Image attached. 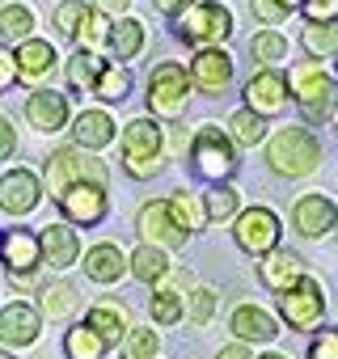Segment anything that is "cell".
Returning a JSON list of instances; mask_svg holds the SVG:
<instances>
[{
	"label": "cell",
	"instance_id": "10",
	"mask_svg": "<svg viewBox=\"0 0 338 359\" xmlns=\"http://www.w3.org/2000/svg\"><path fill=\"white\" fill-rule=\"evenodd\" d=\"M135 233H140V245H152V250H182L191 241V233L178 224V216L169 212L165 199H148L135 216Z\"/></svg>",
	"mask_w": 338,
	"mask_h": 359
},
{
	"label": "cell",
	"instance_id": "5",
	"mask_svg": "<svg viewBox=\"0 0 338 359\" xmlns=\"http://www.w3.org/2000/svg\"><path fill=\"white\" fill-rule=\"evenodd\" d=\"M325 313H330V296H325L321 279H313V275L296 279L288 292L275 296V317H279L283 330L313 334L317 325H325Z\"/></svg>",
	"mask_w": 338,
	"mask_h": 359
},
{
	"label": "cell",
	"instance_id": "31",
	"mask_svg": "<svg viewBox=\"0 0 338 359\" xmlns=\"http://www.w3.org/2000/svg\"><path fill=\"white\" fill-rule=\"evenodd\" d=\"M250 55L258 68H279L288 60V34L283 30H258L250 39Z\"/></svg>",
	"mask_w": 338,
	"mask_h": 359
},
{
	"label": "cell",
	"instance_id": "6",
	"mask_svg": "<svg viewBox=\"0 0 338 359\" xmlns=\"http://www.w3.org/2000/svg\"><path fill=\"white\" fill-rule=\"evenodd\" d=\"M123 169L140 182H148L165 169V127L156 118L144 114L123 127Z\"/></svg>",
	"mask_w": 338,
	"mask_h": 359
},
{
	"label": "cell",
	"instance_id": "21",
	"mask_svg": "<svg viewBox=\"0 0 338 359\" xmlns=\"http://www.w3.org/2000/svg\"><path fill=\"white\" fill-rule=\"evenodd\" d=\"M39 254H43V266H55V271H68L76 258H81V237L72 224H47L39 233Z\"/></svg>",
	"mask_w": 338,
	"mask_h": 359
},
{
	"label": "cell",
	"instance_id": "23",
	"mask_svg": "<svg viewBox=\"0 0 338 359\" xmlns=\"http://www.w3.org/2000/svg\"><path fill=\"white\" fill-rule=\"evenodd\" d=\"M85 325H89V330H93V334H97L106 346H119L135 321H131L127 304H119V300H97V304H89V313H85Z\"/></svg>",
	"mask_w": 338,
	"mask_h": 359
},
{
	"label": "cell",
	"instance_id": "44",
	"mask_svg": "<svg viewBox=\"0 0 338 359\" xmlns=\"http://www.w3.org/2000/svg\"><path fill=\"white\" fill-rule=\"evenodd\" d=\"M304 359H338V325H317L309 334Z\"/></svg>",
	"mask_w": 338,
	"mask_h": 359
},
{
	"label": "cell",
	"instance_id": "29",
	"mask_svg": "<svg viewBox=\"0 0 338 359\" xmlns=\"http://www.w3.org/2000/svg\"><path fill=\"white\" fill-rule=\"evenodd\" d=\"M81 304V292L68 283V279H55L43 287V300H39V317H51V321H68Z\"/></svg>",
	"mask_w": 338,
	"mask_h": 359
},
{
	"label": "cell",
	"instance_id": "13",
	"mask_svg": "<svg viewBox=\"0 0 338 359\" xmlns=\"http://www.w3.org/2000/svg\"><path fill=\"white\" fill-rule=\"evenodd\" d=\"M55 203H60L64 224H72V229H93V224H102V220H106V212H110L106 187H93V182L68 187Z\"/></svg>",
	"mask_w": 338,
	"mask_h": 359
},
{
	"label": "cell",
	"instance_id": "56",
	"mask_svg": "<svg viewBox=\"0 0 338 359\" xmlns=\"http://www.w3.org/2000/svg\"><path fill=\"white\" fill-rule=\"evenodd\" d=\"M0 359H9V355H0Z\"/></svg>",
	"mask_w": 338,
	"mask_h": 359
},
{
	"label": "cell",
	"instance_id": "22",
	"mask_svg": "<svg viewBox=\"0 0 338 359\" xmlns=\"http://www.w3.org/2000/svg\"><path fill=\"white\" fill-rule=\"evenodd\" d=\"M0 262L9 266V275H34L43 266L39 237L26 233V229H9L5 237H0Z\"/></svg>",
	"mask_w": 338,
	"mask_h": 359
},
{
	"label": "cell",
	"instance_id": "43",
	"mask_svg": "<svg viewBox=\"0 0 338 359\" xmlns=\"http://www.w3.org/2000/svg\"><path fill=\"white\" fill-rule=\"evenodd\" d=\"M85 13H89V5L85 0H64V5H55V34H64V39H76V30H81V22H85Z\"/></svg>",
	"mask_w": 338,
	"mask_h": 359
},
{
	"label": "cell",
	"instance_id": "25",
	"mask_svg": "<svg viewBox=\"0 0 338 359\" xmlns=\"http://www.w3.org/2000/svg\"><path fill=\"white\" fill-rule=\"evenodd\" d=\"M85 275L93 279V283H102V287H110V283H119L123 275H127V254L114 245V241H97V245H89V254H85Z\"/></svg>",
	"mask_w": 338,
	"mask_h": 359
},
{
	"label": "cell",
	"instance_id": "4",
	"mask_svg": "<svg viewBox=\"0 0 338 359\" xmlns=\"http://www.w3.org/2000/svg\"><path fill=\"white\" fill-rule=\"evenodd\" d=\"M191 72H187V64H178V60H161L152 72H148V118H165V123H178L182 114H187V106H191Z\"/></svg>",
	"mask_w": 338,
	"mask_h": 359
},
{
	"label": "cell",
	"instance_id": "14",
	"mask_svg": "<svg viewBox=\"0 0 338 359\" xmlns=\"http://www.w3.org/2000/svg\"><path fill=\"white\" fill-rule=\"evenodd\" d=\"M334 220H338V203L325 191L296 195V203H292V229L304 241H321L325 233H334Z\"/></svg>",
	"mask_w": 338,
	"mask_h": 359
},
{
	"label": "cell",
	"instance_id": "48",
	"mask_svg": "<svg viewBox=\"0 0 338 359\" xmlns=\"http://www.w3.org/2000/svg\"><path fill=\"white\" fill-rule=\"evenodd\" d=\"M89 9H97L102 18H127V9H131V0H93Z\"/></svg>",
	"mask_w": 338,
	"mask_h": 359
},
{
	"label": "cell",
	"instance_id": "35",
	"mask_svg": "<svg viewBox=\"0 0 338 359\" xmlns=\"http://www.w3.org/2000/svg\"><path fill=\"white\" fill-rule=\"evenodd\" d=\"M106 39H110V18H102L97 9H89L72 43H76L85 55H102V51H106Z\"/></svg>",
	"mask_w": 338,
	"mask_h": 359
},
{
	"label": "cell",
	"instance_id": "50",
	"mask_svg": "<svg viewBox=\"0 0 338 359\" xmlns=\"http://www.w3.org/2000/svg\"><path fill=\"white\" fill-rule=\"evenodd\" d=\"M216 359H254V355H250V346H245V342H229V346H220V351H216Z\"/></svg>",
	"mask_w": 338,
	"mask_h": 359
},
{
	"label": "cell",
	"instance_id": "11",
	"mask_svg": "<svg viewBox=\"0 0 338 359\" xmlns=\"http://www.w3.org/2000/svg\"><path fill=\"white\" fill-rule=\"evenodd\" d=\"M241 106L245 110H254L258 118H279L288 106H292V93H288V76H283V68H258L250 81H245V89H241Z\"/></svg>",
	"mask_w": 338,
	"mask_h": 359
},
{
	"label": "cell",
	"instance_id": "36",
	"mask_svg": "<svg viewBox=\"0 0 338 359\" xmlns=\"http://www.w3.org/2000/svg\"><path fill=\"white\" fill-rule=\"evenodd\" d=\"M300 47L309 51V60H334L338 55V22L334 26H304L300 30Z\"/></svg>",
	"mask_w": 338,
	"mask_h": 359
},
{
	"label": "cell",
	"instance_id": "46",
	"mask_svg": "<svg viewBox=\"0 0 338 359\" xmlns=\"http://www.w3.org/2000/svg\"><path fill=\"white\" fill-rule=\"evenodd\" d=\"M9 85H18V64H13L9 47H0V93H5Z\"/></svg>",
	"mask_w": 338,
	"mask_h": 359
},
{
	"label": "cell",
	"instance_id": "40",
	"mask_svg": "<svg viewBox=\"0 0 338 359\" xmlns=\"http://www.w3.org/2000/svg\"><path fill=\"white\" fill-rule=\"evenodd\" d=\"M102 64H106V60L76 51V55L68 60V89H72V93H93V81H97Z\"/></svg>",
	"mask_w": 338,
	"mask_h": 359
},
{
	"label": "cell",
	"instance_id": "1",
	"mask_svg": "<svg viewBox=\"0 0 338 359\" xmlns=\"http://www.w3.org/2000/svg\"><path fill=\"white\" fill-rule=\"evenodd\" d=\"M262 161L275 177H288V182H296V177H309L317 173L321 165V140L313 135V127H279L266 135L262 144Z\"/></svg>",
	"mask_w": 338,
	"mask_h": 359
},
{
	"label": "cell",
	"instance_id": "34",
	"mask_svg": "<svg viewBox=\"0 0 338 359\" xmlns=\"http://www.w3.org/2000/svg\"><path fill=\"white\" fill-rule=\"evenodd\" d=\"M0 39H5V43L34 39V9L30 5H5V9H0Z\"/></svg>",
	"mask_w": 338,
	"mask_h": 359
},
{
	"label": "cell",
	"instance_id": "3",
	"mask_svg": "<svg viewBox=\"0 0 338 359\" xmlns=\"http://www.w3.org/2000/svg\"><path fill=\"white\" fill-rule=\"evenodd\" d=\"M187 161H191V173L199 177V182H208V187H224V182H233V173H237V148L224 135V127H216V123H203L191 135Z\"/></svg>",
	"mask_w": 338,
	"mask_h": 359
},
{
	"label": "cell",
	"instance_id": "16",
	"mask_svg": "<svg viewBox=\"0 0 338 359\" xmlns=\"http://www.w3.org/2000/svg\"><path fill=\"white\" fill-rule=\"evenodd\" d=\"M229 330H233V342H245V346L250 342H275L283 334L279 317L262 304H237L229 313Z\"/></svg>",
	"mask_w": 338,
	"mask_h": 359
},
{
	"label": "cell",
	"instance_id": "24",
	"mask_svg": "<svg viewBox=\"0 0 338 359\" xmlns=\"http://www.w3.org/2000/svg\"><path fill=\"white\" fill-rule=\"evenodd\" d=\"M55 47L47 43V39H26V43H18V51H13V64H18V81H43V76H51L55 72Z\"/></svg>",
	"mask_w": 338,
	"mask_h": 359
},
{
	"label": "cell",
	"instance_id": "42",
	"mask_svg": "<svg viewBox=\"0 0 338 359\" xmlns=\"http://www.w3.org/2000/svg\"><path fill=\"white\" fill-rule=\"evenodd\" d=\"M119 351H123V359H156V351H161V338H156V330L131 325V330H127V338L119 342Z\"/></svg>",
	"mask_w": 338,
	"mask_h": 359
},
{
	"label": "cell",
	"instance_id": "28",
	"mask_svg": "<svg viewBox=\"0 0 338 359\" xmlns=\"http://www.w3.org/2000/svg\"><path fill=\"white\" fill-rule=\"evenodd\" d=\"M224 135L233 140V148H258V144H266L271 127H266V118H258L254 110L237 106V110L229 114V127H224Z\"/></svg>",
	"mask_w": 338,
	"mask_h": 359
},
{
	"label": "cell",
	"instance_id": "27",
	"mask_svg": "<svg viewBox=\"0 0 338 359\" xmlns=\"http://www.w3.org/2000/svg\"><path fill=\"white\" fill-rule=\"evenodd\" d=\"M127 271L140 279V283H148V287H156L169 271H174V262H169V254L165 250H152V245H135L131 254H127Z\"/></svg>",
	"mask_w": 338,
	"mask_h": 359
},
{
	"label": "cell",
	"instance_id": "54",
	"mask_svg": "<svg viewBox=\"0 0 338 359\" xmlns=\"http://www.w3.org/2000/svg\"><path fill=\"white\" fill-rule=\"evenodd\" d=\"M334 81H338V55H334Z\"/></svg>",
	"mask_w": 338,
	"mask_h": 359
},
{
	"label": "cell",
	"instance_id": "38",
	"mask_svg": "<svg viewBox=\"0 0 338 359\" xmlns=\"http://www.w3.org/2000/svg\"><path fill=\"white\" fill-rule=\"evenodd\" d=\"M148 313H152V321H156L161 330L178 325V321H182V292H174V287H152Z\"/></svg>",
	"mask_w": 338,
	"mask_h": 359
},
{
	"label": "cell",
	"instance_id": "7",
	"mask_svg": "<svg viewBox=\"0 0 338 359\" xmlns=\"http://www.w3.org/2000/svg\"><path fill=\"white\" fill-rule=\"evenodd\" d=\"M174 34L195 51L224 47L229 34H233V9L220 5V0H195L182 18H174Z\"/></svg>",
	"mask_w": 338,
	"mask_h": 359
},
{
	"label": "cell",
	"instance_id": "9",
	"mask_svg": "<svg viewBox=\"0 0 338 359\" xmlns=\"http://www.w3.org/2000/svg\"><path fill=\"white\" fill-rule=\"evenodd\" d=\"M279 237H283V220H279L275 208L254 203V208H241V212L233 216V241H237V250H245L250 258L271 254V250L279 245Z\"/></svg>",
	"mask_w": 338,
	"mask_h": 359
},
{
	"label": "cell",
	"instance_id": "12",
	"mask_svg": "<svg viewBox=\"0 0 338 359\" xmlns=\"http://www.w3.org/2000/svg\"><path fill=\"white\" fill-rule=\"evenodd\" d=\"M187 72H191V89L203 93V97H224L233 89V81H237V64H233V55L224 47L195 51L191 64H187Z\"/></svg>",
	"mask_w": 338,
	"mask_h": 359
},
{
	"label": "cell",
	"instance_id": "17",
	"mask_svg": "<svg viewBox=\"0 0 338 359\" xmlns=\"http://www.w3.org/2000/svg\"><path fill=\"white\" fill-rule=\"evenodd\" d=\"M39 334H43V317L34 304L13 300V304L0 309V342L5 346H34Z\"/></svg>",
	"mask_w": 338,
	"mask_h": 359
},
{
	"label": "cell",
	"instance_id": "20",
	"mask_svg": "<svg viewBox=\"0 0 338 359\" xmlns=\"http://www.w3.org/2000/svg\"><path fill=\"white\" fill-rule=\"evenodd\" d=\"M119 140V123L106 114V110H81L76 118H72V148H81V152H102V148H110Z\"/></svg>",
	"mask_w": 338,
	"mask_h": 359
},
{
	"label": "cell",
	"instance_id": "41",
	"mask_svg": "<svg viewBox=\"0 0 338 359\" xmlns=\"http://www.w3.org/2000/svg\"><path fill=\"white\" fill-rule=\"evenodd\" d=\"M250 13H254L266 30H279L288 18L300 13V0H250Z\"/></svg>",
	"mask_w": 338,
	"mask_h": 359
},
{
	"label": "cell",
	"instance_id": "33",
	"mask_svg": "<svg viewBox=\"0 0 338 359\" xmlns=\"http://www.w3.org/2000/svg\"><path fill=\"white\" fill-rule=\"evenodd\" d=\"M110 346L85 325V321H76V325H68V334H64V355L68 359H102Z\"/></svg>",
	"mask_w": 338,
	"mask_h": 359
},
{
	"label": "cell",
	"instance_id": "2",
	"mask_svg": "<svg viewBox=\"0 0 338 359\" xmlns=\"http://www.w3.org/2000/svg\"><path fill=\"white\" fill-rule=\"evenodd\" d=\"M283 76H288L292 106H300L304 123H330V114L338 110V81H334V72H325L317 60H300Z\"/></svg>",
	"mask_w": 338,
	"mask_h": 359
},
{
	"label": "cell",
	"instance_id": "32",
	"mask_svg": "<svg viewBox=\"0 0 338 359\" xmlns=\"http://www.w3.org/2000/svg\"><path fill=\"white\" fill-rule=\"evenodd\" d=\"M165 203H169V212L178 216V224H182L187 233H203V224H208L203 195H195V191H174V195H169Z\"/></svg>",
	"mask_w": 338,
	"mask_h": 359
},
{
	"label": "cell",
	"instance_id": "57",
	"mask_svg": "<svg viewBox=\"0 0 338 359\" xmlns=\"http://www.w3.org/2000/svg\"><path fill=\"white\" fill-rule=\"evenodd\" d=\"M334 229H338V220H334Z\"/></svg>",
	"mask_w": 338,
	"mask_h": 359
},
{
	"label": "cell",
	"instance_id": "52",
	"mask_svg": "<svg viewBox=\"0 0 338 359\" xmlns=\"http://www.w3.org/2000/svg\"><path fill=\"white\" fill-rule=\"evenodd\" d=\"M254 359H292V355H288V351H275V346H271V351H262V355H254Z\"/></svg>",
	"mask_w": 338,
	"mask_h": 359
},
{
	"label": "cell",
	"instance_id": "49",
	"mask_svg": "<svg viewBox=\"0 0 338 359\" xmlns=\"http://www.w3.org/2000/svg\"><path fill=\"white\" fill-rule=\"evenodd\" d=\"M152 5H156V13H165L169 22H174V18H182V13L195 5V0H152Z\"/></svg>",
	"mask_w": 338,
	"mask_h": 359
},
{
	"label": "cell",
	"instance_id": "51",
	"mask_svg": "<svg viewBox=\"0 0 338 359\" xmlns=\"http://www.w3.org/2000/svg\"><path fill=\"white\" fill-rule=\"evenodd\" d=\"M9 283H13V292H30L39 279H34V275H9Z\"/></svg>",
	"mask_w": 338,
	"mask_h": 359
},
{
	"label": "cell",
	"instance_id": "37",
	"mask_svg": "<svg viewBox=\"0 0 338 359\" xmlns=\"http://www.w3.org/2000/svg\"><path fill=\"white\" fill-rule=\"evenodd\" d=\"M216 304H220V296H216V287H191L187 296H182V317L191 321V325H208L212 317H216Z\"/></svg>",
	"mask_w": 338,
	"mask_h": 359
},
{
	"label": "cell",
	"instance_id": "53",
	"mask_svg": "<svg viewBox=\"0 0 338 359\" xmlns=\"http://www.w3.org/2000/svg\"><path fill=\"white\" fill-rule=\"evenodd\" d=\"M330 127H334V131H338V110H334V114H330Z\"/></svg>",
	"mask_w": 338,
	"mask_h": 359
},
{
	"label": "cell",
	"instance_id": "15",
	"mask_svg": "<svg viewBox=\"0 0 338 359\" xmlns=\"http://www.w3.org/2000/svg\"><path fill=\"white\" fill-rule=\"evenodd\" d=\"M43 203V177L34 169H9L0 177V212L5 216H30Z\"/></svg>",
	"mask_w": 338,
	"mask_h": 359
},
{
	"label": "cell",
	"instance_id": "18",
	"mask_svg": "<svg viewBox=\"0 0 338 359\" xmlns=\"http://www.w3.org/2000/svg\"><path fill=\"white\" fill-rule=\"evenodd\" d=\"M26 118H30V127L34 131H64L68 127V118H72V106H68V93H60V89H34L30 97H26Z\"/></svg>",
	"mask_w": 338,
	"mask_h": 359
},
{
	"label": "cell",
	"instance_id": "30",
	"mask_svg": "<svg viewBox=\"0 0 338 359\" xmlns=\"http://www.w3.org/2000/svg\"><path fill=\"white\" fill-rule=\"evenodd\" d=\"M127 93H131V72H127V64H102V72H97V81H93V97L97 102H127Z\"/></svg>",
	"mask_w": 338,
	"mask_h": 359
},
{
	"label": "cell",
	"instance_id": "26",
	"mask_svg": "<svg viewBox=\"0 0 338 359\" xmlns=\"http://www.w3.org/2000/svg\"><path fill=\"white\" fill-rule=\"evenodd\" d=\"M144 43H148V34H144V22H140V18H119V22H110L106 51L114 55V64L135 60V55L144 51Z\"/></svg>",
	"mask_w": 338,
	"mask_h": 359
},
{
	"label": "cell",
	"instance_id": "47",
	"mask_svg": "<svg viewBox=\"0 0 338 359\" xmlns=\"http://www.w3.org/2000/svg\"><path fill=\"white\" fill-rule=\"evenodd\" d=\"M13 148H18V131H13V123L5 114H0V161H9Z\"/></svg>",
	"mask_w": 338,
	"mask_h": 359
},
{
	"label": "cell",
	"instance_id": "8",
	"mask_svg": "<svg viewBox=\"0 0 338 359\" xmlns=\"http://www.w3.org/2000/svg\"><path fill=\"white\" fill-rule=\"evenodd\" d=\"M81 182L106 187V182H110L106 161H97L93 152H81V148H55V152L47 156V195L60 199L68 187H81Z\"/></svg>",
	"mask_w": 338,
	"mask_h": 359
},
{
	"label": "cell",
	"instance_id": "39",
	"mask_svg": "<svg viewBox=\"0 0 338 359\" xmlns=\"http://www.w3.org/2000/svg\"><path fill=\"white\" fill-rule=\"evenodd\" d=\"M203 212H208V220H233V216L241 212V191H237L233 182L212 187V191L203 195Z\"/></svg>",
	"mask_w": 338,
	"mask_h": 359
},
{
	"label": "cell",
	"instance_id": "45",
	"mask_svg": "<svg viewBox=\"0 0 338 359\" xmlns=\"http://www.w3.org/2000/svg\"><path fill=\"white\" fill-rule=\"evenodd\" d=\"M304 26H334L338 22V0H313V5H300Z\"/></svg>",
	"mask_w": 338,
	"mask_h": 359
},
{
	"label": "cell",
	"instance_id": "55",
	"mask_svg": "<svg viewBox=\"0 0 338 359\" xmlns=\"http://www.w3.org/2000/svg\"><path fill=\"white\" fill-rule=\"evenodd\" d=\"M300 5H313V0H300Z\"/></svg>",
	"mask_w": 338,
	"mask_h": 359
},
{
	"label": "cell",
	"instance_id": "19",
	"mask_svg": "<svg viewBox=\"0 0 338 359\" xmlns=\"http://www.w3.org/2000/svg\"><path fill=\"white\" fill-rule=\"evenodd\" d=\"M309 271H304V258L296 254V250H288V245H275L271 254H262L258 258V279H262V287H271L275 296L279 292H288L296 279H304Z\"/></svg>",
	"mask_w": 338,
	"mask_h": 359
}]
</instances>
